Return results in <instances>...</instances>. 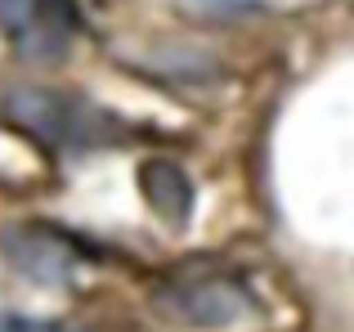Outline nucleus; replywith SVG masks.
Returning <instances> with one entry per match:
<instances>
[{"instance_id":"obj_1","label":"nucleus","mask_w":354,"mask_h":332,"mask_svg":"<svg viewBox=\"0 0 354 332\" xmlns=\"http://www.w3.org/2000/svg\"><path fill=\"white\" fill-rule=\"evenodd\" d=\"M0 252L14 265L23 279L45 283V288H63V283H77L81 265V243L63 229L45 225V220H23V225L0 229Z\"/></svg>"},{"instance_id":"obj_2","label":"nucleus","mask_w":354,"mask_h":332,"mask_svg":"<svg viewBox=\"0 0 354 332\" xmlns=\"http://www.w3.org/2000/svg\"><path fill=\"white\" fill-rule=\"evenodd\" d=\"M0 36L23 59H63L77 36V0H0Z\"/></svg>"},{"instance_id":"obj_3","label":"nucleus","mask_w":354,"mask_h":332,"mask_svg":"<svg viewBox=\"0 0 354 332\" xmlns=\"http://www.w3.org/2000/svg\"><path fill=\"white\" fill-rule=\"evenodd\" d=\"M162 306L171 310L180 324L189 328H234L256 310L251 292L242 288L234 274H193V279H175L162 292Z\"/></svg>"},{"instance_id":"obj_4","label":"nucleus","mask_w":354,"mask_h":332,"mask_svg":"<svg viewBox=\"0 0 354 332\" xmlns=\"http://www.w3.org/2000/svg\"><path fill=\"white\" fill-rule=\"evenodd\" d=\"M139 180H144L148 207H153L166 225H184V220L193 216V180H189V171H184L180 162L153 158V162H144Z\"/></svg>"},{"instance_id":"obj_5","label":"nucleus","mask_w":354,"mask_h":332,"mask_svg":"<svg viewBox=\"0 0 354 332\" xmlns=\"http://www.w3.org/2000/svg\"><path fill=\"white\" fill-rule=\"evenodd\" d=\"M5 332H77V328H63V324H50V319H9Z\"/></svg>"}]
</instances>
